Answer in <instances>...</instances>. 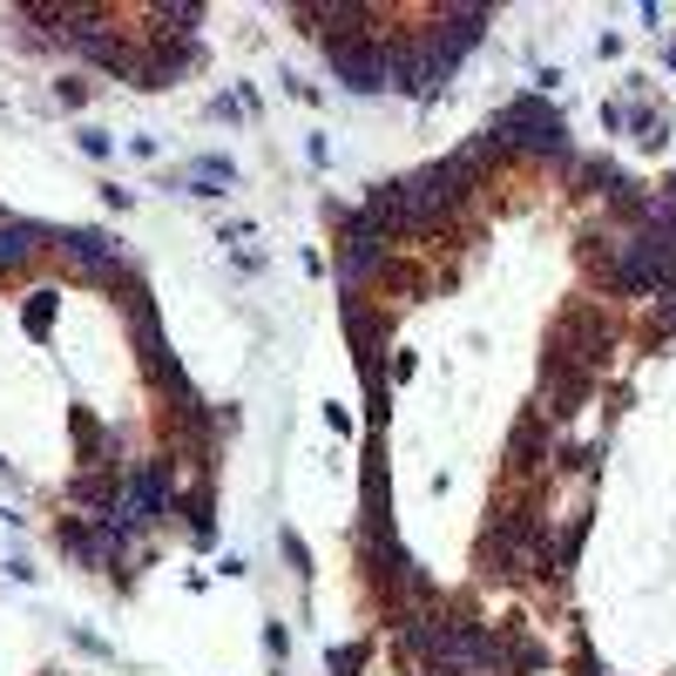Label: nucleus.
<instances>
[{
    "mask_svg": "<svg viewBox=\"0 0 676 676\" xmlns=\"http://www.w3.org/2000/svg\"><path fill=\"white\" fill-rule=\"evenodd\" d=\"M562 115H554L541 95H514L494 115V149H535V156H562Z\"/></svg>",
    "mask_w": 676,
    "mask_h": 676,
    "instance_id": "obj_1",
    "label": "nucleus"
},
{
    "mask_svg": "<svg viewBox=\"0 0 676 676\" xmlns=\"http://www.w3.org/2000/svg\"><path fill=\"white\" fill-rule=\"evenodd\" d=\"M163 507H170V473H163V467H136V473H123V494H115V522H123V528L156 522Z\"/></svg>",
    "mask_w": 676,
    "mask_h": 676,
    "instance_id": "obj_2",
    "label": "nucleus"
},
{
    "mask_svg": "<svg viewBox=\"0 0 676 676\" xmlns=\"http://www.w3.org/2000/svg\"><path fill=\"white\" fill-rule=\"evenodd\" d=\"M332 68H339V82H345L352 95H373V89H386V82H392V55L366 48L359 34H352V42L339 34V42H332Z\"/></svg>",
    "mask_w": 676,
    "mask_h": 676,
    "instance_id": "obj_3",
    "label": "nucleus"
},
{
    "mask_svg": "<svg viewBox=\"0 0 676 676\" xmlns=\"http://www.w3.org/2000/svg\"><path fill=\"white\" fill-rule=\"evenodd\" d=\"M440 82H447V61L433 55V48H392V89L426 95V89H440Z\"/></svg>",
    "mask_w": 676,
    "mask_h": 676,
    "instance_id": "obj_4",
    "label": "nucleus"
},
{
    "mask_svg": "<svg viewBox=\"0 0 676 676\" xmlns=\"http://www.w3.org/2000/svg\"><path fill=\"white\" fill-rule=\"evenodd\" d=\"M42 251V224H21V217H0V271L8 264H27Z\"/></svg>",
    "mask_w": 676,
    "mask_h": 676,
    "instance_id": "obj_5",
    "label": "nucleus"
},
{
    "mask_svg": "<svg viewBox=\"0 0 676 676\" xmlns=\"http://www.w3.org/2000/svg\"><path fill=\"white\" fill-rule=\"evenodd\" d=\"M68 257H75V264H89V271H102V277H108V271H123L102 230H68Z\"/></svg>",
    "mask_w": 676,
    "mask_h": 676,
    "instance_id": "obj_6",
    "label": "nucleus"
},
{
    "mask_svg": "<svg viewBox=\"0 0 676 676\" xmlns=\"http://www.w3.org/2000/svg\"><path fill=\"white\" fill-rule=\"evenodd\" d=\"M183 183H190L196 196H224V190L237 183V170L224 163V156H204V163H190V170H183Z\"/></svg>",
    "mask_w": 676,
    "mask_h": 676,
    "instance_id": "obj_7",
    "label": "nucleus"
},
{
    "mask_svg": "<svg viewBox=\"0 0 676 676\" xmlns=\"http://www.w3.org/2000/svg\"><path fill=\"white\" fill-rule=\"evenodd\" d=\"M48 325H55V291H34V298H27V332L48 339Z\"/></svg>",
    "mask_w": 676,
    "mask_h": 676,
    "instance_id": "obj_8",
    "label": "nucleus"
},
{
    "mask_svg": "<svg viewBox=\"0 0 676 676\" xmlns=\"http://www.w3.org/2000/svg\"><path fill=\"white\" fill-rule=\"evenodd\" d=\"M359 669V650H332V676H352Z\"/></svg>",
    "mask_w": 676,
    "mask_h": 676,
    "instance_id": "obj_9",
    "label": "nucleus"
}]
</instances>
